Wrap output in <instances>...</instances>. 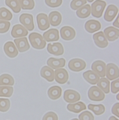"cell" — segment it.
<instances>
[{
    "mask_svg": "<svg viewBox=\"0 0 119 120\" xmlns=\"http://www.w3.org/2000/svg\"><path fill=\"white\" fill-rule=\"evenodd\" d=\"M4 51L5 54L9 57L14 58L18 55V51L13 42H6L4 47Z\"/></svg>",
    "mask_w": 119,
    "mask_h": 120,
    "instance_id": "14",
    "label": "cell"
},
{
    "mask_svg": "<svg viewBox=\"0 0 119 120\" xmlns=\"http://www.w3.org/2000/svg\"><path fill=\"white\" fill-rule=\"evenodd\" d=\"M86 67V63L80 58H74L70 60L68 64L69 69L74 72H80L84 70Z\"/></svg>",
    "mask_w": 119,
    "mask_h": 120,
    "instance_id": "4",
    "label": "cell"
},
{
    "mask_svg": "<svg viewBox=\"0 0 119 120\" xmlns=\"http://www.w3.org/2000/svg\"><path fill=\"white\" fill-rule=\"evenodd\" d=\"M60 34L63 39L66 41H70L74 39L75 38L76 32L73 27L65 26L61 28Z\"/></svg>",
    "mask_w": 119,
    "mask_h": 120,
    "instance_id": "11",
    "label": "cell"
},
{
    "mask_svg": "<svg viewBox=\"0 0 119 120\" xmlns=\"http://www.w3.org/2000/svg\"><path fill=\"white\" fill-rule=\"evenodd\" d=\"M10 106V102L8 99L0 98V112H6L8 111Z\"/></svg>",
    "mask_w": 119,
    "mask_h": 120,
    "instance_id": "35",
    "label": "cell"
},
{
    "mask_svg": "<svg viewBox=\"0 0 119 120\" xmlns=\"http://www.w3.org/2000/svg\"><path fill=\"white\" fill-rule=\"evenodd\" d=\"M14 92L13 87L10 86H0V97H10Z\"/></svg>",
    "mask_w": 119,
    "mask_h": 120,
    "instance_id": "33",
    "label": "cell"
},
{
    "mask_svg": "<svg viewBox=\"0 0 119 120\" xmlns=\"http://www.w3.org/2000/svg\"><path fill=\"white\" fill-rule=\"evenodd\" d=\"M92 71L100 77L104 78L106 76V65L104 62L101 60L94 61L91 65Z\"/></svg>",
    "mask_w": 119,
    "mask_h": 120,
    "instance_id": "7",
    "label": "cell"
},
{
    "mask_svg": "<svg viewBox=\"0 0 119 120\" xmlns=\"http://www.w3.org/2000/svg\"><path fill=\"white\" fill-rule=\"evenodd\" d=\"M14 41L18 50L21 53L26 52L30 49V46L26 38L15 39Z\"/></svg>",
    "mask_w": 119,
    "mask_h": 120,
    "instance_id": "20",
    "label": "cell"
},
{
    "mask_svg": "<svg viewBox=\"0 0 119 120\" xmlns=\"http://www.w3.org/2000/svg\"><path fill=\"white\" fill-rule=\"evenodd\" d=\"M88 108L96 115H101L103 114L105 111V107L102 104L95 105L90 104L88 105Z\"/></svg>",
    "mask_w": 119,
    "mask_h": 120,
    "instance_id": "30",
    "label": "cell"
},
{
    "mask_svg": "<svg viewBox=\"0 0 119 120\" xmlns=\"http://www.w3.org/2000/svg\"><path fill=\"white\" fill-rule=\"evenodd\" d=\"M119 11V9L117 6L113 4H111L107 7L104 18L107 22H111L115 18Z\"/></svg>",
    "mask_w": 119,
    "mask_h": 120,
    "instance_id": "17",
    "label": "cell"
},
{
    "mask_svg": "<svg viewBox=\"0 0 119 120\" xmlns=\"http://www.w3.org/2000/svg\"><path fill=\"white\" fill-rule=\"evenodd\" d=\"M43 38L47 42L57 41L60 38L59 31L56 29H51L43 34Z\"/></svg>",
    "mask_w": 119,
    "mask_h": 120,
    "instance_id": "19",
    "label": "cell"
},
{
    "mask_svg": "<svg viewBox=\"0 0 119 120\" xmlns=\"http://www.w3.org/2000/svg\"><path fill=\"white\" fill-rule=\"evenodd\" d=\"M13 18L11 12L5 7L0 8V20L10 21Z\"/></svg>",
    "mask_w": 119,
    "mask_h": 120,
    "instance_id": "34",
    "label": "cell"
},
{
    "mask_svg": "<svg viewBox=\"0 0 119 120\" xmlns=\"http://www.w3.org/2000/svg\"><path fill=\"white\" fill-rule=\"evenodd\" d=\"M42 120H58V117L55 112H50L44 115Z\"/></svg>",
    "mask_w": 119,
    "mask_h": 120,
    "instance_id": "40",
    "label": "cell"
},
{
    "mask_svg": "<svg viewBox=\"0 0 119 120\" xmlns=\"http://www.w3.org/2000/svg\"><path fill=\"white\" fill-rule=\"evenodd\" d=\"M67 109L69 111L76 113H79L86 109L85 104L82 102H79L75 104H69L67 106Z\"/></svg>",
    "mask_w": 119,
    "mask_h": 120,
    "instance_id": "26",
    "label": "cell"
},
{
    "mask_svg": "<svg viewBox=\"0 0 119 120\" xmlns=\"http://www.w3.org/2000/svg\"><path fill=\"white\" fill-rule=\"evenodd\" d=\"M106 77L108 79L112 80L119 78V69L118 67L113 63H109L106 66Z\"/></svg>",
    "mask_w": 119,
    "mask_h": 120,
    "instance_id": "6",
    "label": "cell"
},
{
    "mask_svg": "<svg viewBox=\"0 0 119 120\" xmlns=\"http://www.w3.org/2000/svg\"><path fill=\"white\" fill-rule=\"evenodd\" d=\"M47 51L50 54L56 56L63 55L64 52L63 45L59 42L49 44L47 46Z\"/></svg>",
    "mask_w": 119,
    "mask_h": 120,
    "instance_id": "9",
    "label": "cell"
},
{
    "mask_svg": "<svg viewBox=\"0 0 119 120\" xmlns=\"http://www.w3.org/2000/svg\"><path fill=\"white\" fill-rule=\"evenodd\" d=\"M97 84L98 88L106 94H108L110 91V82L105 78L100 79Z\"/></svg>",
    "mask_w": 119,
    "mask_h": 120,
    "instance_id": "28",
    "label": "cell"
},
{
    "mask_svg": "<svg viewBox=\"0 0 119 120\" xmlns=\"http://www.w3.org/2000/svg\"><path fill=\"white\" fill-rule=\"evenodd\" d=\"M111 91L112 93L116 94L119 91V79H117L111 83Z\"/></svg>",
    "mask_w": 119,
    "mask_h": 120,
    "instance_id": "41",
    "label": "cell"
},
{
    "mask_svg": "<svg viewBox=\"0 0 119 120\" xmlns=\"http://www.w3.org/2000/svg\"><path fill=\"white\" fill-rule=\"evenodd\" d=\"M46 4L50 7L56 8L61 6L63 0H45Z\"/></svg>",
    "mask_w": 119,
    "mask_h": 120,
    "instance_id": "39",
    "label": "cell"
},
{
    "mask_svg": "<svg viewBox=\"0 0 119 120\" xmlns=\"http://www.w3.org/2000/svg\"><path fill=\"white\" fill-rule=\"evenodd\" d=\"M47 64L51 68L57 69L64 67L66 64V60L63 58L51 57L47 60Z\"/></svg>",
    "mask_w": 119,
    "mask_h": 120,
    "instance_id": "16",
    "label": "cell"
},
{
    "mask_svg": "<svg viewBox=\"0 0 119 120\" xmlns=\"http://www.w3.org/2000/svg\"><path fill=\"white\" fill-rule=\"evenodd\" d=\"M41 75L49 82H52L54 80V71L48 66H44L42 68Z\"/></svg>",
    "mask_w": 119,
    "mask_h": 120,
    "instance_id": "23",
    "label": "cell"
},
{
    "mask_svg": "<svg viewBox=\"0 0 119 120\" xmlns=\"http://www.w3.org/2000/svg\"><path fill=\"white\" fill-rule=\"evenodd\" d=\"M19 21L29 31H32L34 29L33 17L31 14H23L21 15L19 18Z\"/></svg>",
    "mask_w": 119,
    "mask_h": 120,
    "instance_id": "5",
    "label": "cell"
},
{
    "mask_svg": "<svg viewBox=\"0 0 119 120\" xmlns=\"http://www.w3.org/2000/svg\"><path fill=\"white\" fill-rule=\"evenodd\" d=\"M106 3L102 0H96L91 5V13L93 16L101 18L106 6Z\"/></svg>",
    "mask_w": 119,
    "mask_h": 120,
    "instance_id": "2",
    "label": "cell"
},
{
    "mask_svg": "<svg viewBox=\"0 0 119 120\" xmlns=\"http://www.w3.org/2000/svg\"><path fill=\"white\" fill-rule=\"evenodd\" d=\"M63 98L66 102L72 103L79 101L80 100V95L74 90H67L64 92Z\"/></svg>",
    "mask_w": 119,
    "mask_h": 120,
    "instance_id": "10",
    "label": "cell"
},
{
    "mask_svg": "<svg viewBox=\"0 0 119 120\" xmlns=\"http://www.w3.org/2000/svg\"><path fill=\"white\" fill-rule=\"evenodd\" d=\"M18 2L23 10H32L35 6L34 0H18Z\"/></svg>",
    "mask_w": 119,
    "mask_h": 120,
    "instance_id": "32",
    "label": "cell"
},
{
    "mask_svg": "<svg viewBox=\"0 0 119 120\" xmlns=\"http://www.w3.org/2000/svg\"><path fill=\"white\" fill-rule=\"evenodd\" d=\"M109 120H119V119H117V118H116V117H114V116H111V117L109 118Z\"/></svg>",
    "mask_w": 119,
    "mask_h": 120,
    "instance_id": "44",
    "label": "cell"
},
{
    "mask_svg": "<svg viewBox=\"0 0 119 120\" xmlns=\"http://www.w3.org/2000/svg\"><path fill=\"white\" fill-rule=\"evenodd\" d=\"M89 98L94 101H101L104 100L105 95L97 86H92L88 90Z\"/></svg>",
    "mask_w": 119,
    "mask_h": 120,
    "instance_id": "3",
    "label": "cell"
},
{
    "mask_svg": "<svg viewBox=\"0 0 119 120\" xmlns=\"http://www.w3.org/2000/svg\"><path fill=\"white\" fill-rule=\"evenodd\" d=\"M83 77L88 83L92 85H95L98 82L100 77L91 70H88L83 73Z\"/></svg>",
    "mask_w": 119,
    "mask_h": 120,
    "instance_id": "22",
    "label": "cell"
},
{
    "mask_svg": "<svg viewBox=\"0 0 119 120\" xmlns=\"http://www.w3.org/2000/svg\"><path fill=\"white\" fill-rule=\"evenodd\" d=\"M106 38L109 41H114L119 37V30L113 26H110L105 28L104 30Z\"/></svg>",
    "mask_w": 119,
    "mask_h": 120,
    "instance_id": "18",
    "label": "cell"
},
{
    "mask_svg": "<svg viewBox=\"0 0 119 120\" xmlns=\"http://www.w3.org/2000/svg\"><path fill=\"white\" fill-rule=\"evenodd\" d=\"M112 113L115 115L117 116L118 118L119 117V103H116L115 104L112 108Z\"/></svg>",
    "mask_w": 119,
    "mask_h": 120,
    "instance_id": "42",
    "label": "cell"
},
{
    "mask_svg": "<svg viewBox=\"0 0 119 120\" xmlns=\"http://www.w3.org/2000/svg\"><path fill=\"white\" fill-rule=\"evenodd\" d=\"M14 84V79L11 75L4 74L0 76V85L13 86Z\"/></svg>",
    "mask_w": 119,
    "mask_h": 120,
    "instance_id": "29",
    "label": "cell"
},
{
    "mask_svg": "<svg viewBox=\"0 0 119 120\" xmlns=\"http://www.w3.org/2000/svg\"><path fill=\"white\" fill-rule=\"evenodd\" d=\"M91 14V7L89 4H86L79 8L76 11V15L80 18H86Z\"/></svg>",
    "mask_w": 119,
    "mask_h": 120,
    "instance_id": "27",
    "label": "cell"
},
{
    "mask_svg": "<svg viewBox=\"0 0 119 120\" xmlns=\"http://www.w3.org/2000/svg\"><path fill=\"white\" fill-rule=\"evenodd\" d=\"M5 4L15 13H19L21 11L18 0H5Z\"/></svg>",
    "mask_w": 119,
    "mask_h": 120,
    "instance_id": "31",
    "label": "cell"
},
{
    "mask_svg": "<svg viewBox=\"0 0 119 120\" xmlns=\"http://www.w3.org/2000/svg\"><path fill=\"white\" fill-rule=\"evenodd\" d=\"M49 20L52 26H57L61 23L62 16L59 11H53L49 14Z\"/></svg>",
    "mask_w": 119,
    "mask_h": 120,
    "instance_id": "24",
    "label": "cell"
},
{
    "mask_svg": "<svg viewBox=\"0 0 119 120\" xmlns=\"http://www.w3.org/2000/svg\"><path fill=\"white\" fill-rule=\"evenodd\" d=\"M28 34V32L26 29L19 24L14 26L11 31V35L14 38L24 37Z\"/></svg>",
    "mask_w": 119,
    "mask_h": 120,
    "instance_id": "15",
    "label": "cell"
},
{
    "mask_svg": "<svg viewBox=\"0 0 119 120\" xmlns=\"http://www.w3.org/2000/svg\"><path fill=\"white\" fill-rule=\"evenodd\" d=\"M10 26L9 22L4 20H0V34H4L8 32Z\"/></svg>",
    "mask_w": 119,
    "mask_h": 120,
    "instance_id": "37",
    "label": "cell"
},
{
    "mask_svg": "<svg viewBox=\"0 0 119 120\" xmlns=\"http://www.w3.org/2000/svg\"><path fill=\"white\" fill-rule=\"evenodd\" d=\"M113 25L114 26L117 27L118 28L119 27V15H118L117 18L116 19L115 21L113 22Z\"/></svg>",
    "mask_w": 119,
    "mask_h": 120,
    "instance_id": "43",
    "label": "cell"
},
{
    "mask_svg": "<svg viewBox=\"0 0 119 120\" xmlns=\"http://www.w3.org/2000/svg\"><path fill=\"white\" fill-rule=\"evenodd\" d=\"M71 120H79L78 119H77V118H75V119H73Z\"/></svg>",
    "mask_w": 119,
    "mask_h": 120,
    "instance_id": "46",
    "label": "cell"
},
{
    "mask_svg": "<svg viewBox=\"0 0 119 120\" xmlns=\"http://www.w3.org/2000/svg\"><path fill=\"white\" fill-rule=\"evenodd\" d=\"M93 38L95 44L100 48L104 49L108 45V42L104 33L102 31L94 34L93 35Z\"/></svg>",
    "mask_w": 119,
    "mask_h": 120,
    "instance_id": "13",
    "label": "cell"
},
{
    "mask_svg": "<svg viewBox=\"0 0 119 120\" xmlns=\"http://www.w3.org/2000/svg\"><path fill=\"white\" fill-rule=\"evenodd\" d=\"M87 4V0H73L70 3V7L74 10H77Z\"/></svg>",
    "mask_w": 119,
    "mask_h": 120,
    "instance_id": "36",
    "label": "cell"
},
{
    "mask_svg": "<svg viewBox=\"0 0 119 120\" xmlns=\"http://www.w3.org/2000/svg\"><path fill=\"white\" fill-rule=\"evenodd\" d=\"M37 21L38 26L40 30L45 31L50 26L49 18L46 14L41 13L37 16Z\"/></svg>",
    "mask_w": 119,
    "mask_h": 120,
    "instance_id": "12",
    "label": "cell"
},
{
    "mask_svg": "<svg viewBox=\"0 0 119 120\" xmlns=\"http://www.w3.org/2000/svg\"><path fill=\"white\" fill-rule=\"evenodd\" d=\"M79 118L80 120H94L93 115L89 111H85L80 113Z\"/></svg>",
    "mask_w": 119,
    "mask_h": 120,
    "instance_id": "38",
    "label": "cell"
},
{
    "mask_svg": "<svg viewBox=\"0 0 119 120\" xmlns=\"http://www.w3.org/2000/svg\"><path fill=\"white\" fill-rule=\"evenodd\" d=\"M101 27L102 26L100 22L95 20H89L85 24L86 30L91 34L100 30Z\"/></svg>",
    "mask_w": 119,
    "mask_h": 120,
    "instance_id": "21",
    "label": "cell"
},
{
    "mask_svg": "<svg viewBox=\"0 0 119 120\" xmlns=\"http://www.w3.org/2000/svg\"><path fill=\"white\" fill-rule=\"evenodd\" d=\"M87 1L88 2H89V3H92V2H93L94 1V0H87Z\"/></svg>",
    "mask_w": 119,
    "mask_h": 120,
    "instance_id": "45",
    "label": "cell"
},
{
    "mask_svg": "<svg viewBox=\"0 0 119 120\" xmlns=\"http://www.w3.org/2000/svg\"><path fill=\"white\" fill-rule=\"evenodd\" d=\"M54 79L60 84H65L69 79V74L64 68H59L54 71Z\"/></svg>",
    "mask_w": 119,
    "mask_h": 120,
    "instance_id": "8",
    "label": "cell"
},
{
    "mask_svg": "<svg viewBox=\"0 0 119 120\" xmlns=\"http://www.w3.org/2000/svg\"><path fill=\"white\" fill-rule=\"evenodd\" d=\"M62 94V88L58 86L51 87L48 90L49 97L52 100H56L61 97Z\"/></svg>",
    "mask_w": 119,
    "mask_h": 120,
    "instance_id": "25",
    "label": "cell"
},
{
    "mask_svg": "<svg viewBox=\"0 0 119 120\" xmlns=\"http://www.w3.org/2000/svg\"><path fill=\"white\" fill-rule=\"evenodd\" d=\"M29 38L32 46L35 49H42L45 47L46 42L42 35L37 33L30 34Z\"/></svg>",
    "mask_w": 119,
    "mask_h": 120,
    "instance_id": "1",
    "label": "cell"
}]
</instances>
